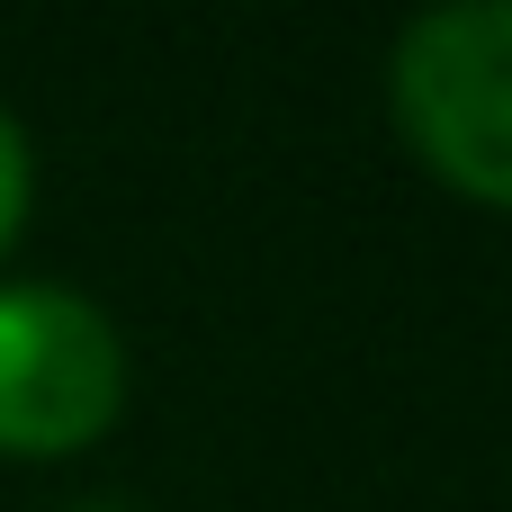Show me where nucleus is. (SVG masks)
<instances>
[{
	"label": "nucleus",
	"mask_w": 512,
	"mask_h": 512,
	"mask_svg": "<svg viewBox=\"0 0 512 512\" xmlns=\"http://www.w3.org/2000/svg\"><path fill=\"white\" fill-rule=\"evenodd\" d=\"M405 135L477 198H512V0H450L396 36Z\"/></svg>",
	"instance_id": "obj_1"
},
{
	"label": "nucleus",
	"mask_w": 512,
	"mask_h": 512,
	"mask_svg": "<svg viewBox=\"0 0 512 512\" xmlns=\"http://www.w3.org/2000/svg\"><path fill=\"white\" fill-rule=\"evenodd\" d=\"M117 333L90 297L54 279L0 288V441L9 450H72L117 414Z\"/></svg>",
	"instance_id": "obj_2"
},
{
	"label": "nucleus",
	"mask_w": 512,
	"mask_h": 512,
	"mask_svg": "<svg viewBox=\"0 0 512 512\" xmlns=\"http://www.w3.org/2000/svg\"><path fill=\"white\" fill-rule=\"evenodd\" d=\"M18 207H27V135H18V117L0 108V243H9V225H18Z\"/></svg>",
	"instance_id": "obj_3"
},
{
	"label": "nucleus",
	"mask_w": 512,
	"mask_h": 512,
	"mask_svg": "<svg viewBox=\"0 0 512 512\" xmlns=\"http://www.w3.org/2000/svg\"><path fill=\"white\" fill-rule=\"evenodd\" d=\"M72 512H126V504H72Z\"/></svg>",
	"instance_id": "obj_4"
}]
</instances>
